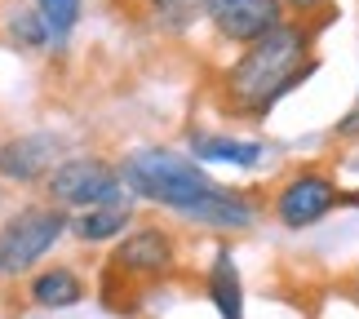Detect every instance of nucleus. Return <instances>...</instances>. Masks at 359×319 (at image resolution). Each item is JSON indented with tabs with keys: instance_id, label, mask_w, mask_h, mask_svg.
Returning <instances> with one entry per match:
<instances>
[{
	"instance_id": "1",
	"label": "nucleus",
	"mask_w": 359,
	"mask_h": 319,
	"mask_svg": "<svg viewBox=\"0 0 359 319\" xmlns=\"http://www.w3.org/2000/svg\"><path fill=\"white\" fill-rule=\"evenodd\" d=\"M306 49L311 27L284 22L280 32L240 53V62L226 72V98L248 116H266L284 93H293L306 76H315V58H306Z\"/></svg>"
},
{
	"instance_id": "2",
	"label": "nucleus",
	"mask_w": 359,
	"mask_h": 319,
	"mask_svg": "<svg viewBox=\"0 0 359 319\" xmlns=\"http://www.w3.org/2000/svg\"><path fill=\"white\" fill-rule=\"evenodd\" d=\"M120 177H124V191H133L151 204H164L173 213H187L226 191L204 173V164L196 156H182V151H169V147H142L133 156H124Z\"/></svg>"
},
{
	"instance_id": "3",
	"label": "nucleus",
	"mask_w": 359,
	"mask_h": 319,
	"mask_svg": "<svg viewBox=\"0 0 359 319\" xmlns=\"http://www.w3.org/2000/svg\"><path fill=\"white\" fill-rule=\"evenodd\" d=\"M67 226H72V217H67V209H58V204H32V209L13 213L5 226H0V275H5V280L27 275L67 235Z\"/></svg>"
},
{
	"instance_id": "4",
	"label": "nucleus",
	"mask_w": 359,
	"mask_h": 319,
	"mask_svg": "<svg viewBox=\"0 0 359 319\" xmlns=\"http://www.w3.org/2000/svg\"><path fill=\"white\" fill-rule=\"evenodd\" d=\"M129 200L124 196V177H120V164H107L98 156H76V160H62L58 169L49 173V204L58 209H102V204H120Z\"/></svg>"
},
{
	"instance_id": "5",
	"label": "nucleus",
	"mask_w": 359,
	"mask_h": 319,
	"mask_svg": "<svg viewBox=\"0 0 359 319\" xmlns=\"http://www.w3.org/2000/svg\"><path fill=\"white\" fill-rule=\"evenodd\" d=\"M209 22L231 45H257L284 27V0H209Z\"/></svg>"
},
{
	"instance_id": "6",
	"label": "nucleus",
	"mask_w": 359,
	"mask_h": 319,
	"mask_svg": "<svg viewBox=\"0 0 359 319\" xmlns=\"http://www.w3.org/2000/svg\"><path fill=\"white\" fill-rule=\"evenodd\" d=\"M337 204V182L324 173H297L293 182H284L280 200H275V217L284 222L288 231H306L320 217L333 213Z\"/></svg>"
},
{
	"instance_id": "7",
	"label": "nucleus",
	"mask_w": 359,
	"mask_h": 319,
	"mask_svg": "<svg viewBox=\"0 0 359 319\" xmlns=\"http://www.w3.org/2000/svg\"><path fill=\"white\" fill-rule=\"evenodd\" d=\"M58 156H62V137L49 129L9 137V142H0V177L5 182H36V177L58 169Z\"/></svg>"
},
{
	"instance_id": "8",
	"label": "nucleus",
	"mask_w": 359,
	"mask_h": 319,
	"mask_svg": "<svg viewBox=\"0 0 359 319\" xmlns=\"http://www.w3.org/2000/svg\"><path fill=\"white\" fill-rule=\"evenodd\" d=\"M169 266H173V240L156 226L124 235L111 253V271L120 275H164Z\"/></svg>"
},
{
	"instance_id": "9",
	"label": "nucleus",
	"mask_w": 359,
	"mask_h": 319,
	"mask_svg": "<svg viewBox=\"0 0 359 319\" xmlns=\"http://www.w3.org/2000/svg\"><path fill=\"white\" fill-rule=\"evenodd\" d=\"M191 156L200 164H236V169H253L266 156L262 142H244V137H226V133H191Z\"/></svg>"
},
{
	"instance_id": "10",
	"label": "nucleus",
	"mask_w": 359,
	"mask_h": 319,
	"mask_svg": "<svg viewBox=\"0 0 359 319\" xmlns=\"http://www.w3.org/2000/svg\"><path fill=\"white\" fill-rule=\"evenodd\" d=\"M182 217L200 222V226H213V231H248L257 222V209L244 196H236V191H222V196H213V200L196 204V209H187Z\"/></svg>"
},
{
	"instance_id": "11",
	"label": "nucleus",
	"mask_w": 359,
	"mask_h": 319,
	"mask_svg": "<svg viewBox=\"0 0 359 319\" xmlns=\"http://www.w3.org/2000/svg\"><path fill=\"white\" fill-rule=\"evenodd\" d=\"M209 297L222 319H244V284H240V271H236V257L226 248H217L213 266H209Z\"/></svg>"
},
{
	"instance_id": "12",
	"label": "nucleus",
	"mask_w": 359,
	"mask_h": 319,
	"mask_svg": "<svg viewBox=\"0 0 359 319\" xmlns=\"http://www.w3.org/2000/svg\"><path fill=\"white\" fill-rule=\"evenodd\" d=\"M80 297H85V284H80V275L67 271V266H49V271H40L32 280V301L40 311H72Z\"/></svg>"
},
{
	"instance_id": "13",
	"label": "nucleus",
	"mask_w": 359,
	"mask_h": 319,
	"mask_svg": "<svg viewBox=\"0 0 359 319\" xmlns=\"http://www.w3.org/2000/svg\"><path fill=\"white\" fill-rule=\"evenodd\" d=\"M129 222H133V204L120 200V204H102V209L80 213L72 222V235H76V240H85V244H102V240H116Z\"/></svg>"
},
{
	"instance_id": "14",
	"label": "nucleus",
	"mask_w": 359,
	"mask_h": 319,
	"mask_svg": "<svg viewBox=\"0 0 359 319\" xmlns=\"http://www.w3.org/2000/svg\"><path fill=\"white\" fill-rule=\"evenodd\" d=\"M151 27L164 36H182L200 18H209V0H147Z\"/></svg>"
},
{
	"instance_id": "15",
	"label": "nucleus",
	"mask_w": 359,
	"mask_h": 319,
	"mask_svg": "<svg viewBox=\"0 0 359 319\" xmlns=\"http://www.w3.org/2000/svg\"><path fill=\"white\" fill-rule=\"evenodd\" d=\"M5 32H9V40L18 49H45L53 40V32H49V22H45L40 9H13L9 22H5Z\"/></svg>"
},
{
	"instance_id": "16",
	"label": "nucleus",
	"mask_w": 359,
	"mask_h": 319,
	"mask_svg": "<svg viewBox=\"0 0 359 319\" xmlns=\"http://www.w3.org/2000/svg\"><path fill=\"white\" fill-rule=\"evenodd\" d=\"M36 9L45 13V22L53 32V45H62V40L76 32L80 13H85V0H36Z\"/></svg>"
},
{
	"instance_id": "17",
	"label": "nucleus",
	"mask_w": 359,
	"mask_h": 319,
	"mask_svg": "<svg viewBox=\"0 0 359 319\" xmlns=\"http://www.w3.org/2000/svg\"><path fill=\"white\" fill-rule=\"evenodd\" d=\"M324 0H284V9H293V13H315Z\"/></svg>"
},
{
	"instance_id": "18",
	"label": "nucleus",
	"mask_w": 359,
	"mask_h": 319,
	"mask_svg": "<svg viewBox=\"0 0 359 319\" xmlns=\"http://www.w3.org/2000/svg\"><path fill=\"white\" fill-rule=\"evenodd\" d=\"M355 293H359V275H355Z\"/></svg>"
}]
</instances>
